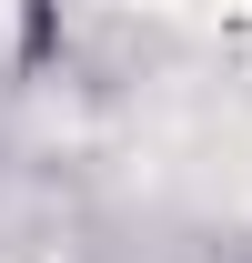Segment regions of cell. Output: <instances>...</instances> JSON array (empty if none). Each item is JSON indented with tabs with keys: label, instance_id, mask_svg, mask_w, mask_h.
I'll return each mask as SVG.
<instances>
[{
	"label": "cell",
	"instance_id": "cell-1",
	"mask_svg": "<svg viewBox=\"0 0 252 263\" xmlns=\"http://www.w3.org/2000/svg\"><path fill=\"white\" fill-rule=\"evenodd\" d=\"M161 21H252V0H141Z\"/></svg>",
	"mask_w": 252,
	"mask_h": 263
},
{
	"label": "cell",
	"instance_id": "cell-2",
	"mask_svg": "<svg viewBox=\"0 0 252 263\" xmlns=\"http://www.w3.org/2000/svg\"><path fill=\"white\" fill-rule=\"evenodd\" d=\"M0 41H10V0H0Z\"/></svg>",
	"mask_w": 252,
	"mask_h": 263
}]
</instances>
